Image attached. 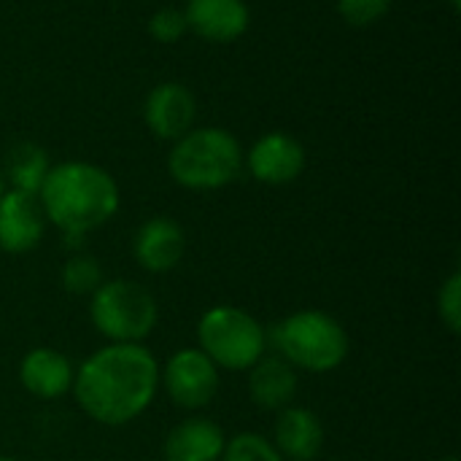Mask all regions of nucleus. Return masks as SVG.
<instances>
[{
  "label": "nucleus",
  "instance_id": "nucleus-1",
  "mask_svg": "<svg viewBox=\"0 0 461 461\" xmlns=\"http://www.w3.org/2000/svg\"><path fill=\"white\" fill-rule=\"evenodd\" d=\"M78 408L103 427L140 419L159 392V362L143 343H105L73 375Z\"/></svg>",
  "mask_w": 461,
  "mask_h": 461
},
{
  "label": "nucleus",
  "instance_id": "nucleus-2",
  "mask_svg": "<svg viewBox=\"0 0 461 461\" xmlns=\"http://www.w3.org/2000/svg\"><path fill=\"white\" fill-rule=\"evenodd\" d=\"M38 203L49 224H54L70 249H78L81 240L105 227L122 203L116 178L86 159H68L51 165Z\"/></svg>",
  "mask_w": 461,
  "mask_h": 461
},
{
  "label": "nucleus",
  "instance_id": "nucleus-3",
  "mask_svg": "<svg viewBox=\"0 0 461 461\" xmlns=\"http://www.w3.org/2000/svg\"><path fill=\"white\" fill-rule=\"evenodd\" d=\"M246 151L224 127H192L173 140L167 154L170 178L189 192H216L243 173Z\"/></svg>",
  "mask_w": 461,
  "mask_h": 461
},
{
  "label": "nucleus",
  "instance_id": "nucleus-4",
  "mask_svg": "<svg viewBox=\"0 0 461 461\" xmlns=\"http://www.w3.org/2000/svg\"><path fill=\"white\" fill-rule=\"evenodd\" d=\"M281 359H286L297 373L324 375L338 370L351 351L348 332L338 319L319 308L297 311L281 319L273 332H267Z\"/></svg>",
  "mask_w": 461,
  "mask_h": 461
},
{
  "label": "nucleus",
  "instance_id": "nucleus-5",
  "mask_svg": "<svg viewBox=\"0 0 461 461\" xmlns=\"http://www.w3.org/2000/svg\"><path fill=\"white\" fill-rule=\"evenodd\" d=\"M267 330L238 305H213L197 321V348L230 373L251 370L267 354Z\"/></svg>",
  "mask_w": 461,
  "mask_h": 461
},
{
  "label": "nucleus",
  "instance_id": "nucleus-6",
  "mask_svg": "<svg viewBox=\"0 0 461 461\" xmlns=\"http://www.w3.org/2000/svg\"><path fill=\"white\" fill-rule=\"evenodd\" d=\"M89 321L108 343H143L159 324V305L143 284L113 278L92 292Z\"/></svg>",
  "mask_w": 461,
  "mask_h": 461
},
{
  "label": "nucleus",
  "instance_id": "nucleus-7",
  "mask_svg": "<svg viewBox=\"0 0 461 461\" xmlns=\"http://www.w3.org/2000/svg\"><path fill=\"white\" fill-rule=\"evenodd\" d=\"M219 367L197 346L173 351L165 367L159 370V386L165 389L167 400L181 411L208 408L219 392Z\"/></svg>",
  "mask_w": 461,
  "mask_h": 461
},
{
  "label": "nucleus",
  "instance_id": "nucleus-8",
  "mask_svg": "<svg viewBox=\"0 0 461 461\" xmlns=\"http://www.w3.org/2000/svg\"><path fill=\"white\" fill-rule=\"evenodd\" d=\"M308 162L305 146L289 135V132H265L257 138L243 159V167H249L251 178L267 186H284L303 176Z\"/></svg>",
  "mask_w": 461,
  "mask_h": 461
},
{
  "label": "nucleus",
  "instance_id": "nucleus-9",
  "mask_svg": "<svg viewBox=\"0 0 461 461\" xmlns=\"http://www.w3.org/2000/svg\"><path fill=\"white\" fill-rule=\"evenodd\" d=\"M197 100L189 86L178 81L157 84L143 100V122L159 140H178L194 127Z\"/></svg>",
  "mask_w": 461,
  "mask_h": 461
},
{
  "label": "nucleus",
  "instance_id": "nucleus-10",
  "mask_svg": "<svg viewBox=\"0 0 461 461\" xmlns=\"http://www.w3.org/2000/svg\"><path fill=\"white\" fill-rule=\"evenodd\" d=\"M46 216L35 194L5 189L0 197V251L3 254H30L46 235Z\"/></svg>",
  "mask_w": 461,
  "mask_h": 461
},
{
  "label": "nucleus",
  "instance_id": "nucleus-11",
  "mask_svg": "<svg viewBox=\"0 0 461 461\" xmlns=\"http://www.w3.org/2000/svg\"><path fill=\"white\" fill-rule=\"evenodd\" d=\"M186 251L184 227L170 216H151L146 219L132 238V257L135 262L154 276H165L178 267Z\"/></svg>",
  "mask_w": 461,
  "mask_h": 461
},
{
  "label": "nucleus",
  "instance_id": "nucleus-12",
  "mask_svg": "<svg viewBox=\"0 0 461 461\" xmlns=\"http://www.w3.org/2000/svg\"><path fill=\"white\" fill-rule=\"evenodd\" d=\"M186 30L208 43H232L246 35L251 11L246 0H186Z\"/></svg>",
  "mask_w": 461,
  "mask_h": 461
},
{
  "label": "nucleus",
  "instance_id": "nucleus-13",
  "mask_svg": "<svg viewBox=\"0 0 461 461\" xmlns=\"http://www.w3.org/2000/svg\"><path fill=\"white\" fill-rule=\"evenodd\" d=\"M73 375H76V370H73L70 359L62 351L49 348V346L30 348L19 362L22 389L43 402L68 397L73 389Z\"/></svg>",
  "mask_w": 461,
  "mask_h": 461
},
{
  "label": "nucleus",
  "instance_id": "nucleus-14",
  "mask_svg": "<svg viewBox=\"0 0 461 461\" xmlns=\"http://www.w3.org/2000/svg\"><path fill=\"white\" fill-rule=\"evenodd\" d=\"M273 446L284 461H316L324 448V424L311 408L289 405L278 411Z\"/></svg>",
  "mask_w": 461,
  "mask_h": 461
},
{
  "label": "nucleus",
  "instance_id": "nucleus-15",
  "mask_svg": "<svg viewBox=\"0 0 461 461\" xmlns=\"http://www.w3.org/2000/svg\"><path fill=\"white\" fill-rule=\"evenodd\" d=\"M227 446L224 429L211 419H184L178 421L162 446L165 461H221Z\"/></svg>",
  "mask_w": 461,
  "mask_h": 461
},
{
  "label": "nucleus",
  "instance_id": "nucleus-16",
  "mask_svg": "<svg viewBox=\"0 0 461 461\" xmlns=\"http://www.w3.org/2000/svg\"><path fill=\"white\" fill-rule=\"evenodd\" d=\"M249 373V397L262 411H284L297 397V370L278 354H265Z\"/></svg>",
  "mask_w": 461,
  "mask_h": 461
},
{
  "label": "nucleus",
  "instance_id": "nucleus-17",
  "mask_svg": "<svg viewBox=\"0 0 461 461\" xmlns=\"http://www.w3.org/2000/svg\"><path fill=\"white\" fill-rule=\"evenodd\" d=\"M49 170H51V159L46 149H41L38 143H16L5 157L3 176H5L8 189L38 197Z\"/></svg>",
  "mask_w": 461,
  "mask_h": 461
},
{
  "label": "nucleus",
  "instance_id": "nucleus-18",
  "mask_svg": "<svg viewBox=\"0 0 461 461\" xmlns=\"http://www.w3.org/2000/svg\"><path fill=\"white\" fill-rule=\"evenodd\" d=\"M59 281H62V289L73 297H92V292L105 281L103 278V267L95 257L89 254H70L62 265V273H59Z\"/></svg>",
  "mask_w": 461,
  "mask_h": 461
},
{
  "label": "nucleus",
  "instance_id": "nucleus-19",
  "mask_svg": "<svg viewBox=\"0 0 461 461\" xmlns=\"http://www.w3.org/2000/svg\"><path fill=\"white\" fill-rule=\"evenodd\" d=\"M221 461H284L276 451L273 440H267L259 432H238L235 438H227Z\"/></svg>",
  "mask_w": 461,
  "mask_h": 461
},
{
  "label": "nucleus",
  "instance_id": "nucleus-20",
  "mask_svg": "<svg viewBox=\"0 0 461 461\" xmlns=\"http://www.w3.org/2000/svg\"><path fill=\"white\" fill-rule=\"evenodd\" d=\"M394 0H338V14L351 27H373L389 11Z\"/></svg>",
  "mask_w": 461,
  "mask_h": 461
},
{
  "label": "nucleus",
  "instance_id": "nucleus-21",
  "mask_svg": "<svg viewBox=\"0 0 461 461\" xmlns=\"http://www.w3.org/2000/svg\"><path fill=\"white\" fill-rule=\"evenodd\" d=\"M186 19H184V11L176 8V5H165V8H157L151 16H149V35L157 41V43H178L184 35H186Z\"/></svg>",
  "mask_w": 461,
  "mask_h": 461
},
{
  "label": "nucleus",
  "instance_id": "nucleus-22",
  "mask_svg": "<svg viewBox=\"0 0 461 461\" xmlns=\"http://www.w3.org/2000/svg\"><path fill=\"white\" fill-rule=\"evenodd\" d=\"M438 316L443 321V327L451 332V335H459L461 330V273L454 270L446 284L440 286V294H438Z\"/></svg>",
  "mask_w": 461,
  "mask_h": 461
},
{
  "label": "nucleus",
  "instance_id": "nucleus-23",
  "mask_svg": "<svg viewBox=\"0 0 461 461\" xmlns=\"http://www.w3.org/2000/svg\"><path fill=\"white\" fill-rule=\"evenodd\" d=\"M5 189H8V184H5V176H3V167H0V197L5 194Z\"/></svg>",
  "mask_w": 461,
  "mask_h": 461
},
{
  "label": "nucleus",
  "instance_id": "nucleus-24",
  "mask_svg": "<svg viewBox=\"0 0 461 461\" xmlns=\"http://www.w3.org/2000/svg\"><path fill=\"white\" fill-rule=\"evenodd\" d=\"M438 461H459V456H454V454H451V456H443V459H438Z\"/></svg>",
  "mask_w": 461,
  "mask_h": 461
},
{
  "label": "nucleus",
  "instance_id": "nucleus-25",
  "mask_svg": "<svg viewBox=\"0 0 461 461\" xmlns=\"http://www.w3.org/2000/svg\"><path fill=\"white\" fill-rule=\"evenodd\" d=\"M0 461H22V459H16V456H0Z\"/></svg>",
  "mask_w": 461,
  "mask_h": 461
},
{
  "label": "nucleus",
  "instance_id": "nucleus-26",
  "mask_svg": "<svg viewBox=\"0 0 461 461\" xmlns=\"http://www.w3.org/2000/svg\"><path fill=\"white\" fill-rule=\"evenodd\" d=\"M451 5H454V11H459V0H451Z\"/></svg>",
  "mask_w": 461,
  "mask_h": 461
}]
</instances>
